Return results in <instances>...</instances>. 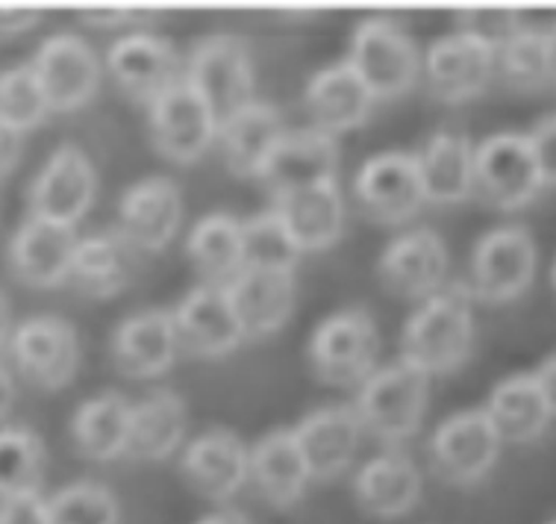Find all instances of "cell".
<instances>
[{"instance_id":"4fadbf2b","label":"cell","mask_w":556,"mask_h":524,"mask_svg":"<svg viewBox=\"0 0 556 524\" xmlns=\"http://www.w3.org/2000/svg\"><path fill=\"white\" fill-rule=\"evenodd\" d=\"M354 198L371 222L386 227L413 222L427 203L415 153L383 151L365 160L354 177Z\"/></svg>"},{"instance_id":"ab89813d","label":"cell","mask_w":556,"mask_h":524,"mask_svg":"<svg viewBox=\"0 0 556 524\" xmlns=\"http://www.w3.org/2000/svg\"><path fill=\"white\" fill-rule=\"evenodd\" d=\"M244 269H294L301 260L298 245L274 210L251 215L242 222Z\"/></svg>"},{"instance_id":"277c9868","label":"cell","mask_w":556,"mask_h":524,"mask_svg":"<svg viewBox=\"0 0 556 524\" xmlns=\"http://www.w3.org/2000/svg\"><path fill=\"white\" fill-rule=\"evenodd\" d=\"M380 330L368 310L344 307L324 315L306 342V357L318 380L330 386H359L375 372Z\"/></svg>"},{"instance_id":"74e56055","label":"cell","mask_w":556,"mask_h":524,"mask_svg":"<svg viewBox=\"0 0 556 524\" xmlns=\"http://www.w3.org/2000/svg\"><path fill=\"white\" fill-rule=\"evenodd\" d=\"M51 524H122V501L98 481H74L48 498Z\"/></svg>"},{"instance_id":"d6986e66","label":"cell","mask_w":556,"mask_h":524,"mask_svg":"<svg viewBox=\"0 0 556 524\" xmlns=\"http://www.w3.org/2000/svg\"><path fill=\"white\" fill-rule=\"evenodd\" d=\"M180 474L201 498L224 504L248 484V445L227 427H210L182 445Z\"/></svg>"},{"instance_id":"e575fe53","label":"cell","mask_w":556,"mask_h":524,"mask_svg":"<svg viewBox=\"0 0 556 524\" xmlns=\"http://www.w3.org/2000/svg\"><path fill=\"white\" fill-rule=\"evenodd\" d=\"M186 260L201 283L227 286L244 269L242 222L230 212H210L198 219L186 239Z\"/></svg>"},{"instance_id":"9c48e42d","label":"cell","mask_w":556,"mask_h":524,"mask_svg":"<svg viewBox=\"0 0 556 524\" xmlns=\"http://www.w3.org/2000/svg\"><path fill=\"white\" fill-rule=\"evenodd\" d=\"M501 436L483 407L447 415L430 436L427 454L433 472L451 486H475L501 457Z\"/></svg>"},{"instance_id":"60d3db41","label":"cell","mask_w":556,"mask_h":524,"mask_svg":"<svg viewBox=\"0 0 556 524\" xmlns=\"http://www.w3.org/2000/svg\"><path fill=\"white\" fill-rule=\"evenodd\" d=\"M521 27L525 21L513 10H466L456 18V30L485 45L489 51H495V57Z\"/></svg>"},{"instance_id":"ba28073f","label":"cell","mask_w":556,"mask_h":524,"mask_svg":"<svg viewBox=\"0 0 556 524\" xmlns=\"http://www.w3.org/2000/svg\"><path fill=\"white\" fill-rule=\"evenodd\" d=\"M545 189L527 133H495L475 151V195L495 210H525Z\"/></svg>"},{"instance_id":"db71d44e","label":"cell","mask_w":556,"mask_h":524,"mask_svg":"<svg viewBox=\"0 0 556 524\" xmlns=\"http://www.w3.org/2000/svg\"><path fill=\"white\" fill-rule=\"evenodd\" d=\"M547 524H556V519H551V522H547Z\"/></svg>"},{"instance_id":"4316f807","label":"cell","mask_w":556,"mask_h":524,"mask_svg":"<svg viewBox=\"0 0 556 524\" xmlns=\"http://www.w3.org/2000/svg\"><path fill=\"white\" fill-rule=\"evenodd\" d=\"M351 489H354L356 504L363 507V513L375 515V519H401V515L413 513L421 501L425 477L413 457L397 448H389L359 465Z\"/></svg>"},{"instance_id":"603a6c76","label":"cell","mask_w":556,"mask_h":524,"mask_svg":"<svg viewBox=\"0 0 556 524\" xmlns=\"http://www.w3.org/2000/svg\"><path fill=\"white\" fill-rule=\"evenodd\" d=\"M180 348L194 357H227L244 342L242 324L224 286L198 283L172 310Z\"/></svg>"},{"instance_id":"7a4b0ae2","label":"cell","mask_w":556,"mask_h":524,"mask_svg":"<svg viewBox=\"0 0 556 524\" xmlns=\"http://www.w3.org/2000/svg\"><path fill=\"white\" fill-rule=\"evenodd\" d=\"M430 403V374L397 357L365 377L356 392L354 410L365 434L383 445H401L421 431Z\"/></svg>"},{"instance_id":"7dc6e473","label":"cell","mask_w":556,"mask_h":524,"mask_svg":"<svg viewBox=\"0 0 556 524\" xmlns=\"http://www.w3.org/2000/svg\"><path fill=\"white\" fill-rule=\"evenodd\" d=\"M533 377H536V384L542 386L547 407H551V415L556 419V351L551 353V357H545V360L536 365Z\"/></svg>"},{"instance_id":"d6a6232c","label":"cell","mask_w":556,"mask_h":524,"mask_svg":"<svg viewBox=\"0 0 556 524\" xmlns=\"http://www.w3.org/2000/svg\"><path fill=\"white\" fill-rule=\"evenodd\" d=\"M130 415L132 401L115 389L83 401L74 410L72 424H68L77 451L94 463H112V460L127 454Z\"/></svg>"},{"instance_id":"30bf717a","label":"cell","mask_w":556,"mask_h":524,"mask_svg":"<svg viewBox=\"0 0 556 524\" xmlns=\"http://www.w3.org/2000/svg\"><path fill=\"white\" fill-rule=\"evenodd\" d=\"M10 351L27 384L60 392L62 386L72 384L80 365V336L62 315H30L12 327Z\"/></svg>"},{"instance_id":"3957f363","label":"cell","mask_w":556,"mask_h":524,"mask_svg":"<svg viewBox=\"0 0 556 524\" xmlns=\"http://www.w3.org/2000/svg\"><path fill=\"white\" fill-rule=\"evenodd\" d=\"M348 62L375 95V101L404 98L421 77V53L413 36L386 15H371L356 24Z\"/></svg>"},{"instance_id":"83f0119b","label":"cell","mask_w":556,"mask_h":524,"mask_svg":"<svg viewBox=\"0 0 556 524\" xmlns=\"http://www.w3.org/2000/svg\"><path fill=\"white\" fill-rule=\"evenodd\" d=\"M271 210L280 215L301 257L333 248L342 239L344 219H348L342 189L336 180L280 195L274 198Z\"/></svg>"},{"instance_id":"ffe728a7","label":"cell","mask_w":556,"mask_h":524,"mask_svg":"<svg viewBox=\"0 0 556 524\" xmlns=\"http://www.w3.org/2000/svg\"><path fill=\"white\" fill-rule=\"evenodd\" d=\"M77 227L45 222L27 215L7 245V262L15 280L33 289H53L68 283L74 251H77Z\"/></svg>"},{"instance_id":"681fc988","label":"cell","mask_w":556,"mask_h":524,"mask_svg":"<svg viewBox=\"0 0 556 524\" xmlns=\"http://www.w3.org/2000/svg\"><path fill=\"white\" fill-rule=\"evenodd\" d=\"M12 403H15V380L7 365L0 363V422L10 415Z\"/></svg>"},{"instance_id":"f1b7e54d","label":"cell","mask_w":556,"mask_h":524,"mask_svg":"<svg viewBox=\"0 0 556 524\" xmlns=\"http://www.w3.org/2000/svg\"><path fill=\"white\" fill-rule=\"evenodd\" d=\"M189 431V407L174 389H153L132 401L127 454L142 463H162L182 448Z\"/></svg>"},{"instance_id":"5bb4252c","label":"cell","mask_w":556,"mask_h":524,"mask_svg":"<svg viewBox=\"0 0 556 524\" xmlns=\"http://www.w3.org/2000/svg\"><path fill=\"white\" fill-rule=\"evenodd\" d=\"M106 68L115 86L132 103H142L148 110L162 91H168L180 80L186 62L180 60L172 41L142 27V30L122 33L112 41L106 51Z\"/></svg>"},{"instance_id":"484cf974","label":"cell","mask_w":556,"mask_h":524,"mask_svg":"<svg viewBox=\"0 0 556 524\" xmlns=\"http://www.w3.org/2000/svg\"><path fill=\"white\" fill-rule=\"evenodd\" d=\"M377 101L368 91L351 62H333L327 68L315 71L304 89V110L309 115V127L339 139L342 133L363 127Z\"/></svg>"},{"instance_id":"52a82bcc","label":"cell","mask_w":556,"mask_h":524,"mask_svg":"<svg viewBox=\"0 0 556 524\" xmlns=\"http://www.w3.org/2000/svg\"><path fill=\"white\" fill-rule=\"evenodd\" d=\"M148 127L160 157L177 165H189L201 160L218 141L222 124L182 71L180 80L148 107Z\"/></svg>"},{"instance_id":"2e32d148","label":"cell","mask_w":556,"mask_h":524,"mask_svg":"<svg viewBox=\"0 0 556 524\" xmlns=\"http://www.w3.org/2000/svg\"><path fill=\"white\" fill-rule=\"evenodd\" d=\"M182 224L180 186L162 174L136 180L118 201V227L136 253H160Z\"/></svg>"},{"instance_id":"f546056e","label":"cell","mask_w":556,"mask_h":524,"mask_svg":"<svg viewBox=\"0 0 556 524\" xmlns=\"http://www.w3.org/2000/svg\"><path fill=\"white\" fill-rule=\"evenodd\" d=\"M289 130L280 110L271 101H251L244 110L230 115L218 127V141H222L224 162L236 177L244 180H260L268 153L280 136Z\"/></svg>"},{"instance_id":"b9f144b4","label":"cell","mask_w":556,"mask_h":524,"mask_svg":"<svg viewBox=\"0 0 556 524\" xmlns=\"http://www.w3.org/2000/svg\"><path fill=\"white\" fill-rule=\"evenodd\" d=\"M527 141L536 157L545 186H556V112L545 115L533 130L527 133Z\"/></svg>"},{"instance_id":"c3c4849f","label":"cell","mask_w":556,"mask_h":524,"mask_svg":"<svg viewBox=\"0 0 556 524\" xmlns=\"http://www.w3.org/2000/svg\"><path fill=\"white\" fill-rule=\"evenodd\" d=\"M194 524H253L242 510L236 507H222V510H213V513L201 515Z\"/></svg>"},{"instance_id":"5b68a950","label":"cell","mask_w":556,"mask_h":524,"mask_svg":"<svg viewBox=\"0 0 556 524\" xmlns=\"http://www.w3.org/2000/svg\"><path fill=\"white\" fill-rule=\"evenodd\" d=\"M186 80L201 91L218 124L256 101L251 48L233 33H213L198 41L186 60Z\"/></svg>"},{"instance_id":"f907efd6","label":"cell","mask_w":556,"mask_h":524,"mask_svg":"<svg viewBox=\"0 0 556 524\" xmlns=\"http://www.w3.org/2000/svg\"><path fill=\"white\" fill-rule=\"evenodd\" d=\"M12 336V307L7 301V295L0 292V348L10 342Z\"/></svg>"},{"instance_id":"6da1fadb","label":"cell","mask_w":556,"mask_h":524,"mask_svg":"<svg viewBox=\"0 0 556 524\" xmlns=\"http://www.w3.org/2000/svg\"><path fill=\"white\" fill-rule=\"evenodd\" d=\"M475 348V295L468 283H447L409 315L401 357L430 377L459 372Z\"/></svg>"},{"instance_id":"ac0fdd59","label":"cell","mask_w":556,"mask_h":524,"mask_svg":"<svg viewBox=\"0 0 556 524\" xmlns=\"http://www.w3.org/2000/svg\"><path fill=\"white\" fill-rule=\"evenodd\" d=\"M336 174H339V141L315 127H301V130H286L274 145L260 172V183L271 192V198H280L309 186L333 183Z\"/></svg>"},{"instance_id":"f6af8a7d","label":"cell","mask_w":556,"mask_h":524,"mask_svg":"<svg viewBox=\"0 0 556 524\" xmlns=\"http://www.w3.org/2000/svg\"><path fill=\"white\" fill-rule=\"evenodd\" d=\"M41 21V12L36 10H21V7H12V10H0V41H10L24 36L27 30H33Z\"/></svg>"},{"instance_id":"7bdbcfd3","label":"cell","mask_w":556,"mask_h":524,"mask_svg":"<svg viewBox=\"0 0 556 524\" xmlns=\"http://www.w3.org/2000/svg\"><path fill=\"white\" fill-rule=\"evenodd\" d=\"M0 524H51L48 522V498L41 492L3 498Z\"/></svg>"},{"instance_id":"d4e9b609","label":"cell","mask_w":556,"mask_h":524,"mask_svg":"<svg viewBox=\"0 0 556 524\" xmlns=\"http://www.w3.org/2000/svg\"><path fill=\"white\" fill-rule=\"evenodd\" d=\"M248 481L274 510L301 504L313 474L292 427H274L248 448Z\"/></svg>"},{"instance_id":"8fae6325","label":"cell","mask_w":556,"mask_h":524,"mask_svg":"<svg viewBox=\"0 0 556 524\" xmlns=\"http://www.w3.org/2000/svg\"><path fill=\"white\" fill-rule=\"evenodd\" d=\"M94 195H98L94 162L80 145L65 141L33 177L27 189V210L33 219L77 227L91 210Z\"/></svg>"},{"instance_id":"d590c367","label":"cell","mask_w":556,"mask_h":524,"mask_svg":"<svg viewBox=\"0 0 556 524\" xmlns=\"http://www.w3.org/2000/svg\"><path fill=\"white\" fill-rule=\"evenodd\" d=\"M48 448L30 427H0V501L41 492Z\"/></svg>"},{"instance_id":"836d02e7","label":"cell","mask_w":556,"mask_h":524,"mask_svg":"<svg viewBox=\"0 0 556 524\" xmlns=\"http://www.w3.org/2000/svg\"><path fill=\"white\" fill-rule=\"evenodd\" d=\"M483 410L489 422L495 424L501 442L513 445H527L539 439L554 419L533 372L513 374V377L501 380L489 395Z\"/></svg>"},{"instance_id":"f35d334b","label":"cell","mask_w":556,"mask_h":524,"mask_svg":"<svg viewBox=\"0 0 556 524\" xmlns=\"http://www.w3.org/2000/svg\"><path fill=\"white\" fill-rule=\"evenodd\" d=\"M48 115H51V103L45 98L30 62L0 71V122L27 136Z\"/></svg>"},{"instance_id":"7402d4cb","label":"cell","mask_w":556,"mask_h":524,"mask_svg":"<svg viewBox=\"0 0 556 524\" xmlns=\"http://www.w3.org/2000/svg\"><path fill=\"white\" fill-rule=\"evenodd\" d=\"M180 351L177 327L172 310H139L127 315L110 339V357L115 369L132 380H151L172 372L174 360Z\"/></svg>"},{"instance_id":"e0dca14e","label":"cell","mask_w":556,"mask_h":524,"mask_svg":"<svg viewBox=\"0 0 556 524\" xmlns=\"http://www.w3.org/2000/svg\"><path fill=\"white\" fill-rule=\"evenodd\" d=\"M495 51L459 30L435 39L421 57L427 89L442 103H466L483 95L495 77Z\"/></svg>"},{"instance_id":"1f68e13d","label":"cell","mask_w":556,"mask_h":524,"mask_svg":"<svg viewBox=\"0 0 556 524\" xmlns=\"http://www.w3.org/2000/svg\"><path fill=\"white\" fill-rule=\"evenodd\" d=\"M475 151L466 133L439 130L415 153L427 203H463L475 195Z\"/></svg>"},{"instance_id":"8d00e7d4","label":"cell","mask_w":556,"mask_h":524,"mask_svg":"<svg viewBox=\"0 0 556 524\" xmlns=\"http://www.w3.org/2000/svg\"><path fill=\"white\" fill-rule=\"evenodd\" d=\"M495 71L518 91H539L551 86V60H547V27H530L506 41L497 51Z\"/></svg>"},{"instance_id":"4dcf8cb0","label":"cell","mask_w":556,"mask_h":524,"mask_svg":"<svg viewBox=\"0 0 556 524\" xmlns=\"http://www.w3.org/2000/svg\"><path fill=\"white\" fill-rule=\"evenodd\" d=\"M136 260L139 253L118 230L91 233L77 242L68 283L86 298L106 301L130 286L136 277Z\"/></svg>"},{"instance_id":"44dd1931","label":"cell","mask_w":556,"mask_h":524,"mask_svg":"<svg viewBox=\"0 0 556 524\" xmlns=\"http://www.w3.org/2000/svg\"><path fill=\"white\" fill-rule=\"evenodd\" d=\"M294 439L318 484L342 477L356 460L363 442V422L351 403H324L294 424Z\"/></svg>"},{"instance_id":"816d5d0a","label":"cell","mask_w":556,"mask_h":524,"mask_svg":"<svg viewBox=\"0 0 556 524\" xmlns=\"http://www.w3.org/2000/svg\"><path fill=\"white\" fill-rule=\"evenodd\" d=\"M547 60H551V83L556 86V21L547 27Z\"/></svg>"},{"instance_id":"bcb514c9","label":"cell","mask_w":556,"mask_h":524,"mask_svg":"<svg viewBox=\"0 0 556 524\" xmlns=\"http://www.w3.org/2000/svg\"><path fill=\"white\" fill-rule=\"evenodd\" d=\"M21 151H24V136L18 130H12L10 124L0 122V180L18 165Z\"/></svg>"},{"instance_id":"9a60e30c","label":"cell","mask_w":556,"mask_h":524,"mask_svg":"<svg viewBox=\"0 0 556 524\" xmlns=\"http://www.w3.org/2000/svg\"><path fill=\"white\" fill-rule=\"evenodd\" d=\"M451 253L430 227H413L386 245L377 260V277L386 292L406 301H427L447 286Z\"/></svg>"},{"instance_id":"7c38bea8","label":"cell","mask_w":556,"mask_h":524,"mask_svg":"<svg viewBox=\"0 0 556 524\" xmlns=\"http://www.w3.org/2000/svg\"><path fill=\"white\" fill-rule=\"evenodd\" d=\"M51 112H77L101 89V60L77 33H53L30 60Z\"/></svg>"},{"instance_id":"f5cc1de1","label":"cell","mask_w":556,"mask_h":524,"mask_svg":"<svg viewBox=\"0 0 556 524\" xmlns=\"http://www.w3.org/2000/svg\"><path fill=\"white\" fill-rule=\"evenodd\" d=\"M551 277H554V289H556V260H554V269H551Z\"/></svg>"},{"instance_id":"ee69618b","label":"cell","mask_w":556,"mask_h":524,"mask_svg":"<svg viewBox=\"0 0 556 524\" xmlns=\"http://www.w3.org/2000/svg\"><path fill=\"white\" fill-rule=\"evenodd\" d=\"M89 27L98 30H110V27H130V24H144L151 18L148 12H130V10H86L80 15Z\"/></svg>"},{"instance_id":"8992f818","label":"cell","mask_w":556,"mask_h":524,"mask_svg":"<svg viewBox=\"0 0 556 524\" xmlns=\"http://www.w3.org/2000/svg\"><path fill=\"white\" fill-rule=\"evenodd\" d=\"M536 239L521 224H504L495 227L471 253V280L468 289L475 301L483 303H509L521 298L536 277Z\"/></svg>"},{"instance_id":"cb8c5ba5","label":"cell","mask_w":556,"mask_h":524,"mask_svg":"<svg viewBox=\"0 0 556 524\" xmlns=\"http://www.w3.org/2000/svg\"><path fill=\"white\" fill-rule=\"evenodd\" d=\"M224 289L242 324L244 342L283 330L298 303L294 269H242Z\"/></svg>"}]
</instances>
